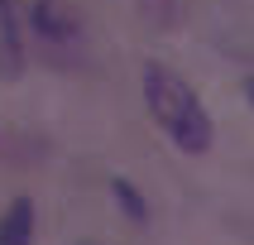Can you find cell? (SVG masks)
<instances>
[{"mask_svg": "<svg viewBox=\"0 0 254 245\" xmlns=\"http://www.w3.org/2000/svg\"><path fill=\"white\" fill-rule=\"evenodd\" d=\"M144 101H149V115L158 120V130L168 135L183 154H206L211 149V115L201 106V96L163 63H144Z\"/></svg>", "mask_w": 254, "mask_h": 245, "instance_id": "obj_1", "label": "cell"}, {"mask_svg": "<svg viewBox=\"0 0 254 245\" xmlns=\"http://www.w3.org/2000/svg\"><path fill=\"white\" fill-rule=\"evenodd\" d=\"M24 14L29 0H0V77L24 72Z\"/></svg>", "mask_w": 254, "mask_h": 245, "instance_id": "obj_2", "label": "cell"}, {"mask_svg": "<svg viewBox=\"0 0 254 245\" xmlns=\"http://www.w3.org/2000/svg\"><path fill=\"white\" fill-rule=\"evenodd\" d=\"M34 241V202L14 197L0 216V245H29Z\"/></svg>", "mask_w": 254, "mask_h": 245, "instance_id": "obj_3", "label": "cell"}, {"mask_svg": "<svg viewBox=\"0 0 254 245\" xmlns=\"http://www.w3.org/2000/svg\"><path fill=\"white\" fill-rule=\"evenodd\" d=\"M115 197L125 202V212L134 216V221H144V216H149V212H144V197H139V192H134V187L125 183V178H115Z\"/></svg>", "mask_w": 254, "mask_h": 245, "instance_id": "obj_4", "label": "cell"}, {"mask_svg": "<svg viewBox=\"0 0 254 245\" xmlns=\"http://www.w3.org/2000/svg\"><path fill=\"white\" fill-rule=\"evenodd\" d=\"M250 101H254V82H250Z\"/></svg>", "mask_w": 254, "mask_h": 245, "instance_id": "obj_5", "label": "cell"}, {"mask_svg": "<svg viewBox=\"0 0 254 245\" xmlns=\"http://www.w3.org/2000/svg\"><path fill=\"white\" fill-rule=\"evenodd\" d=\"M86 245H96V241H86Z\"/></svg>", "mask_w": 254, "mask_h": 245, "instance_id": "obj_6", "label": "cell"}]
</instances>
